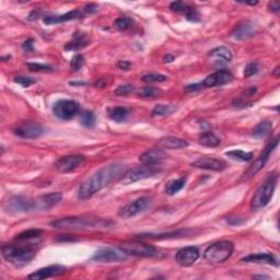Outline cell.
<instances>
[{
	"label": "cell",
	"mask_w": 280,
	"mask_h": 280,
	"mask_svg": "<svg viewBox=\"0 0 280 280\" xmlns=\"http://www.w3.org/2000/svg\"><path fill=\"white\" fill-rule=\"evenodd\" d=\"M125 172L126 168L123 163H112L101 168L81 184L78 189V197L80 199L90 198L97 191L104 188L112 181L121 178Z\"/></svg>",
	"instance_id": "obj_1"
},
{
	"label": "cell",
	"mask_w": 280,
	"mask_h": 280,
	"mask_svg": "<svg viewBox=\"0 0 280 280\" xmlns=\"http://www.w3.org/2000/svg\"><path fill=\"white\" fill-rule=\"evenodd\" d=\"M50 227L57 230H87V229H108L114 224L107 219L96 217H67L50 222Z\"/></svg>",
	"instance_id": "obj_2"
},
{
	"label": "cell",
	"mask_w": 280,
	"mask_h": 280,
	"mask_svg": "<svg viewBox=\"0 0 280 280\" xmlns=\"http://www.w3.org/2000/svg\"><path fill=\"white\" fill-rule=\"evenodd\" d=\"M36 244H9L1 247L2 257L12 265L21 267L27 265L36 255Z\"/></svg>",
	"instance_id": "obj_3"
},
{
	"label": "cell",
	"mask_w": 280,
	"mask_h": 280,
	"mask_svg": "<svg viewBox=\"0 0 280 280\" xmlns=\"http://www.w3.org/2000/svg\"><path fill=\"white\" fill-rule=\"evenodd\" d=\"M277 181V173H272L267 176V179L264 181L262 185L259 186L255 193H254V196L251 200L252 210H259L268 205L274 195L275 188H276Z\"/></svg>",
	"instance_id": "obj_4"
},
{
	"label": "cell",
	"mask_w": 280,
	"mask_h": 280,
	"mask_svg": "<svg viewBox=\"0 0 280 280\" xmlns=\"http://www.w3.org/2000/svg\"><path fill=\"white\" fill-rule=\"evenodd\" d=\"M233 251L234 244L231 241H219L211 244L204 252V258L211 264H220L229 258Z\"/></svg>",
	"instance_id": "obj_5"
},
{
	"label": "cell",
	"mask_w": 280,
	"mask_h": 280,
	"mask_svg": "<svg viewBox=\"0 0 280 280\" xmlns=\"http://www.w3.org/2000/svg\"><path fill=\"white\" fill-rule=\"evenodd\" d=\"M160 172H161V169H160L158 165L142 164L141 167H137L126 171V172L121 176V179H119V183L123 185L133 184L138 182V181L152 178V176L158 175Z\"/></svg>",
	"instance_id": "obj_6"
},
{
	"label": "cell",
	"mask_w": 280,
	"mask_h": 280,
	"mask_svg": "<svg viewBox=\"0 0 280 280\" xmlns=\"http://www.w3.org/2000/svg\"><path fill=\"white\" fill-rule=\"evenodd\" d=\"M119 250L125 252L127 255L137 257H153L157 255V248L138 241H126L119 244Z\"/></svg>",
	"instance_id": "obj_7"
},
{
	"label": "cell",
	"mask_w": 280,
	"mask_h": 280,
	"mask_svg": "<svg viewBox=\"0 0 280 280\" xmlns=\"http://www.w3.org/2000/svg\"><path fill=\"white\" fill-rule=\"evenodd\" d=\"M278 143H279V138L278 137H276L274 140H272V142H269L267 144V147L264 149V151L261 153V155H259V157L255 160V161H254L250 165V168L246 170V172L243 174L241 181H248L250 179H252L254 175L257 174L259 171H261L264 168V165L266 164L269 155H271V153L274 151L275 149H276V147L278 146Z\"/></svg>",
	"instance_id": "obj_8"
},
{
	"label": "cell",
	"mask_w": 280,
	"mask_h": 280,
	"mask_svg": "<svg viewBox=\"0 0 280 280\" xmlns=\"http://www.w3.org/2000/svg\"><path fill=\"white\" fill-rule=\"evenodd\" d=\"M3 209L14 215L34 211V199L24 196H11L3 203Z\"/></svg>",
	"instance_id": "obj_9"
},
{
	"label": "cell",
	"mask_w": 280,
	"mask_h": 280,
	"mask_svg": "<svg viewBox=\"0 0 280 280\" xmlns=\"http://www.w3.org/2000/svg\"><path fill=\"white\" fill-rule=\"evenodd\" d=\"M80 111V106L72 100L57 101L53 106V114L61 121H69L74 118Z\"/></svg>",
	"instance_id": "obj_10"
},
{
	"label": "cell",
	"mask_w": 280,
	"mask_h": 280,
	"mask_svg": "<svg viewBox=\"0 0 280 280\" xmlns=\"http://www.w3.org/2000/svg\"><path fill=\"white\" fill-rule=\"evenodd\" d=\"M13 134L23 139H36L42 136L44 129L35 122H22L13 128Z\"/></svg>",
	"instance_id": "obj_11"
},
{
	"label": "cell",
	"mask_w": 280,
	"mask_h": 280,
	"mask_svg": "<svg viewBox=\"0 0 280 280\" xmlns=\"http://www.w3.org/2000/svg\"><path fill=\"white\" fill-rule=\"evenodd\" d=\"M150 205H151V199L149 197H140L133 203H129L126 206L122 207L118 211V216L124 218V219L135 217L149 208Z\"/></svg>",
	"instance_id": "obj_12"
},
{
	"label": "cell",
	"mask_w": 280,
	"mask_h": 280,
	"mask_svg": "<svg viewBox=\"0 0 280 280\" xmlns=\"http://www.w3.org/2000/svg\"><path fill=\"white\" fill-rule=\"evenodd\" d=\"M86 161V158L81 154L65 155L56 162L55 167L59 173H70L72 171L81 167L82 163Z\"/></svg>",
	"instance_id": "obj_13"
},
{
	"label": "cell",
	"mask_w": 280,
	"mask_h": 280,
	"mask_svg": "<svg viewBox=\"0 0 280 280\" xmlns=\"http://www.w3.org/2000/svg\"><path fill=\"white\" fill-rule=\"evenodd\" d=\"M61 200H63V194L59 191L40 196L34 199V211H47L58 205Z\"/></svg>",
	"instance_id": "obj_14"
},
{
	"label": "cell",
	"mask_w": 280,
	"mask_h": 280,
	"mask_svg": "<svg viewBox=\"0 0 280 280\" xmlns=\"http://www.w3.org/2000/svg\"><path fill=\"white\" fill-rule=\"evenodd\" d=\"M127 254L122 250H114V248H101L95 252L92 256L93 261L100 263H111V262H119L126 259Z\"/></svg>",
	"instance_id": "obj_15"
},
{
	"label": "cell",
	"mask_w": 280,
	"mask_h": 280,
	"mask_svg": "<svg viewBox=\"0 0 280 280\" xmlns=\"http://www.w3.org/2000/svg\"><path fill=\"white\" fill-rule=\"evenodd\" d=\"M199 255L200 253L198 251V248L195 246H187L176 253L175 259L179 265L183 267H188L193 265L197 259L199 258Z\"/></svg>",
	"instance_id": "obj_16"
},
{
	"label": "cell",
	"mask_w": 280,
	"mask_h": 280,
	"mask_svg": "<svg viewBox=\"0 0 280 280\" xmlns=\"http://www.w3.org/2000/svg\"><path fill=\"white\" fill-rule=\"evenodd\" d=\"M208 58L214 66L225 67L232 60V54L230 49H228L225 46H220V47L214 48L209 51Z\"/></svg>",
	"instance_id": "obj_17"
},
{
	"label": "cell",
	"mask_w": 280,
	"mask_h": 280,
	"mask_svg": "<svg viewBox=\"0 0 280 280\" xmlns=\"http://www.w3.org/2000/svg\"><path fill=\"white\" fill-rule=\"evenodd\" d=\"M233 80V76L227 70H218L214 74L208 76L203 81V87L206 88H214V87H220L229 84Z\"/></svg>",
	"instance_id": "obj_18"
},
{
	"label": "cell",
	"mask_w": 280,
	"mask_h": 280,
	"mask_svg": "<svg viewBox=\"0 0 280 280\" xmlns=\"http://www.w3.org/2000/svg\"><path fill=\"white\" fill-rule=\"evenodd\" d=\"M191 167L211 171H222L227 168V164L222 160L214 157H201L191 163Z\"/></svg>",
	"instance_id": "obj_19"
},
{
	"label": "cell",
	"mask_w": 280,
	"mask_h": 280,
	"mask_svg": "<svg viewBox=\"0 0 280 280\" xmlns=\"http://www.w3.org/2000/svg\"><path fill=\"white\" fill-rule=\"evenodd\" d=\"M67 272V268L63 265H50L47 267L41 268L39 271L34 272L33 274H31L30 276L28 277L29 279H33V280H40V279H46V278H50V277H56V276H60Z\"/></svg>",
	"instance_id": "obj_20"
},
{
	"label": "cell",
	"mask_w": 280,
	"mask_h": 280,
	"mask_svg": "<svg viewBox=\"0 0 280 280\" xmlns=\"http://www.w3.org/2000/svg\"><path fill=\"white\" fill-rule=\"evenodd\" d=\"M170 9L172 10V11L181 12V13L185 14L186 19L189 20V21H193V22L200 21V15L198 11H197L194 7L189 6L188 3L183 2V1H175L170 4Z\"/></svg>",
	"instance_id": "obj_21"
},
{
	"label": "cell",
	"mask_w": 280,
	"mask_h": 280,
	"mask_svg": "<svg viewBox=\"0 0 280 280\" xmlns=\"http://www.w3.org/2000/svg\"><path fill=\"white\" fill-rule=\"evenodd\" d=\"M255 33H256L255 24L250 21H244L236 25V27L233 29V31L231 32V36L234 40L242 41L252 38Z\"/></svg>",
	"instance_id": "obj_22"
},
{
	"label": "cell",
	"mask_w": 280,
	"mask_h": 280,
	"mask_svg": "<svg viewBox=\"0 0 280 280\" xmlns=\"http://www.w3.org/2000/svg\"><path fill=\"white\" fill-rule=\"evenodd\" d=\"M165 158L167 153L162 149H150L140 155L139 161L144 165H158Z\"/></svg>",
	"instance_id": "obj_23"
},
{
	"label": "cell",
	"mask_w": 280,
	"mask_h": 280,
	"mask_svg": "<svg viewBox=\"0 0 280 280\" xmlns=\"http://www.w3.org/2000/svg\"><path fill=\"white\" fill-rule=\"evenodd\" d=\"M84 17L81 11L79 10H72L70 12H67L63 15H53V17H44L43 21L45 24H57V23H64L67 21H72V20L81 19Z\"/></svg>",
	"instance_id": "obj_24"
},
{
	"label": "cell",
	"mask_w": 280,
	"mask_h": 280,
	"mask_svg": "<svg viewBox=\"0 0 280 280\" xmlns=\"http://www.w3.org/2000/svg\"><path fill=\"white\" fill-rule=\"evenodd\" d=\"M242 262L245 263H255V264H268V265H276L277 261L271 253H256L251 254L241 259Z\"/></svg>",
	"instance_id": "obj_25"
},
{
	"label": "cell",
	"mask_w": 280,
	"mask_h": 280,
	"mask_svg": "<svg viewBox=\"0 0 280 280\" xmlns=\"http://www.w3.org/2000/svg\"><path fill=\"white\" fill-rule=\"evenodd\" d=\"M158 146L162 149H182L188 147V142L184 139L169 136L160 139L158 141Z\"/></svg>",
	"instance_id": "obj_26"
},
{
	"label": "cell",
	"mask_w": 280,
	"mask_h": 280,
	"mask_svg": "<svg viewBox=\"0 0 280 280\" xmlns=\"http://www.w3.org/2000/svg\"><path fill=\"white\" fill-rule=\"evenodd\" d=\"M87 45H89V39H88L87 34L77 32L74 34V39L70 41L69 43L65 45L66 50H79L81 48L86 47Z\"/></svg>",
	"instance_id": "obj_27"
},
{
	"label": "cell",
	"mask_w": 280,
	"mask_h": 280,
	"mask_svg": "<svg viewBox=\"0 0 280 280\" xmlns=\"http://www.w3.org/2000/svg\"><path fill=\"white\" fill-rule=\"evenodd\" d=\"M273 131V123L269 121H263L254 127L252 131V137L256 139L267 138Z\"/></svg>",
	"instance_id": "obj_28"
},
{
	"label": "cell",
	"mask_w": 280,
	"mask_h": 280,
	"mask_svg": "<svg viewBox=\"0 0 280 280\" xmlns=\"http://www.w3.org/2000/svg\"><path fill=\"white\" fill-rule=\"evenodd\" d=\"M107 114H108V117H110L112 121L116 122V123H122L127 118L128 111L125 107L116 106V107L108 108Z\"/></svg>",
	"instance_id": "obj_29"
},
{
	"label": "cell",
	"mask_w": 280,
	"mask_h": 280,
	"mask_svg": "<svg viewBox=\"0 0 280 280\" xmlns=\"http://www.w3.org/2000/svg\"><path fill=\"white\" fill-rule=\"evenodd\" d=\"M186 183V178H181L178 180H172L165 186V193L168 195L172 196L176 193H179L180 190H182Z\"/></svg>",
	"instance_id": "obj_30"
},
{
	"label": "cell",
	"mask_w": 280,
	"mask_h": 280,
	"mask_svg": "<svg viewBox=\"0 0 280 280\" xmlns=\"http://www.w3.org/2000/svg\"><path fill=\"white\" fill-rule=\"evenodd\" d=\"M199 142L206 147H217L220 144V139L218 138L215 134L210 132H205L201 134Z\"/></svg>",
	"instance_id": "obj_31"
},
{
	"label": "cell",
	"mask_w": 280,
	"mask_h": 280,
	"mask_svg": "<svg viewBox=\"0 0 280 280\" xmlns=\"http://www.w3.org/2000/svg\"><path fill=\"white\" fill-rule=\"evenodd\" d=\"M42 230H39V229H30L28 231H24L21 232L20 234H18L15 236V240L19 241V242H27L30 240H33V238H39L42 234Z\"/></svg>",
	"instance_id": "obj_32"
},
{
	"label": "cell",
	"mask_w": 280,
	"mask_h": 280,
	"mask_svg": "<svg viewBox=\"0 0 280 280\" xmlns=\"http://www.w3.org/2000/svg\"><path fill=\"white\" fill-rule=\"evenodd\" d=\"M226 155L227 157H230L232 159L237 160V161H242V162L250 161V160L253 158L252 152H245V151H242V150H232V151L227 152Z\"/></svg>",
	"instance_id": "obj_33"
},
{
	"label": "cell",
	"mask_w": 280,
	"mask_h": 280,
	"mask_svg": "<svg viewBox=\"0 0 280 280\" xmlns=\"http://www.w3.org/2000/svg\"><path fill=\"white\" fill-rule=\"evenodd\" d=\"M137 94L141 97H146V98H154L158 97L162 94V91L160 89H157L154 87H144L141 88V89L138 90Z\"/></svg>",
	"instance_id": "obj_34"
},
{
	"label": "cell",
	"mask_w": 280,
	"mask_h": 280,
	"mask_svg": "<svg viewBox=\"0 0 280 280\" xmlns=\"http://www.w3.org/2000/svg\"><path fill=\"white\" fill-rule=\"evenodd\" d=\"M176 110V107L173 105H165V104H159L154 106V108L151 112L152 116H165L170 115Z\"/></svg>",
	"instance_id": "obj_35"
},
{
	"label": "cell",
	"mask_w": 280,
	"mask_h": 280,
	"mask_svg": "<svg viewBox=\"0 0 280 280\" xmlns=\"http://www.w3.org/2000/svg\"><path fill=\"white\" fill-rule=\"evenodd\" d=\"M134 20L132 18H128V17H123V18H118L115 20V28L119 31H127L129 29L133 28L134 25Z\"/></svg>",
	"instance_id": "obj_36"
},
{
	"label": "cell",
	"mask_w": 280,
	"mask_h": 280,
	"mask_svg": "<svg viewBox=\"0 0 280 280\" xmlns=\"http://www.w3.org/2000/svg\"><path fill=\"white\" fill-rule=\"evenodd\" d=\"M140 79L142 82H146V84H159V82L167 81L168 78L161 74H148L142 76Z\"/></svg>",
	"instance_id": "obj_37"
},
{
	"label": "cell",
	"mask_w": 280,
	"mask_h": 280,
	"mask_svg": "<svg viewBox=\"0 0 280 280\" xmlns=\"http://www.w3.org/2000/svg\"><path fill=\"white\" fill-rule=\"evenodd\" d=\"M80 122L82 125L88 128H91L95 125V116L92 112H85L81 114L80 116Z\"/></svg>",
	"instance_id": "obj_38"
},
{
	"label": "cell",
	"mask_w": 280,
	"mask_h": 280,
	"mask_svg": "<svg viewBox=\"0 0 280 280\" xmlns=\"http://www.w3.org/2000/svg\"><path fill=\"white\" fill-rule=\"evenodd\" d=\"M84 64H85L84 56L80 55V54H77V55L72 57V59H71V63H70L71 69L74 71L80 70L82 68V66H84Z\"/></svg>",
	"instance_id": "obj_39"
},
{
	"label": "cell",
	"mask_w": 280,
	"mask_h": 280,
	"mask_svg": "<svg viewBox=\"0 0 280 280\" xmlns=\"http://www.w3.org/2000/svg\"><path fill=\"white\" fill-rule=\"evenodd\" d=\"M14 82H17V84L21 85L23 88H29L30 86L34 85L35 82H36V80L33 79V78L18 76V77H14Z\"/></svg>",
	"instance_id": "obj_40"
},
{
	"label": "cell",
	"mask_w": 280,
	"mask_h": 280,
	"mask_svg": "<svg viewBox=\"0 0 280 280\" xmlns=\"http://www.w3.org/2000/svg\"><path fill=\"white\" fill-rule=\"evenodd\" d=\"M28 67L30 71H51L53 68L48 65H42V64H38V63H32V64H28Z\"/></svg>",
	"instance_id": "obj_41"
},
{
	"label": "cell",
	"mask_w": 280,
	"mask_h": 280,
	"mask_svg": "<svg viewBox=\"0 0 280 280\" xmlns=\"http://www.w3.org/2000/svg\"><path fill=\"white\" fill-rule=\"evenodd\" d=\"M258 72V64L257 63H251L248 64L244 69V77L250 78Z\"/></svg>",
	"instance_id": "obj_42"
},
{
	"label": "cell",
	"mask_w": 280,
	"mask_h": 280,
	"mask_svg": "<svg viewBox=\"0 0 280 280\" xmlns=\"http://www.w3.org/2000/svg\"><path fill=\"white\" fill-rule=\"evenodd\" d=\"M134 90V88L132 86H129V85H124V86H119L115 93L117 95H123V96H125V95H128L129 93L133 92Z\"/></svg>",
	"instance_id": "obj_43"
},
{
	"label": "cell",
	"mask_w": 280,
	"mask_h": 280,
	"mask_svg": "<svg viewBox=\"0 0 280 280\" xmlns=\"http://www.w3.org/2000/svg\"><path fill=\"white\" fill-rule=\"evenodd\" d=\"M33 43L34 41L33 40H28L25 41V42L22 44V48L24 51H27V53H30V51H33Z\"/></svg>",
	"instance_id": "obj_44"
},
{
	"label": "cell",
	"mask_w": 280,
	"mask_h": 280,
	"mask_svg": "<svg viewBox=\"0 0 280 280\" xmlns=\"http://www.w3.org/2000/svg\"><path fill=\"white\" fill-rule=\"evenodd\" d=\"M268 8H269V10H271L272 12H275V13H278L280 11V4H279L278 1L269 2Z\"/></svg>",
	"instance_id": "obj_45"
},
{
	"label": "cell",
	"mask_w": 280,
	"mask_h": 280,
	"mask_svg": "<svg viewBox=\"0 0 280 280\" xmlns=\"http://www.w3.org/2000/svg\"><path fill=\"white\" fill-rule=\"evenodd\" d=\"M97 4L95 3H89V4H87V6L85 7V11L88 12V13H94L97 11Z\"/></svg>",
	"instance_id": "obj_46"
},
{
	"label": "cell",
	"mask_w": 280,
	"mask_h": 280,
	"mask_svg": "<svg viewBox=\"0 0 280 280\" xmlns=\"http://www.w3.org/2000/svg\"><path fill=\"white\" fill-rule=\"evenodd\" d=\"M117 67H118V68L123 69V70H127L129 67H131V63H129V61H127V60H121V61H118Z\"/></svg>",
	"instance_id": "obj_47"
},
{
	"label": "cell",
	"mask_w": 280,
	"mask_h": 280,
	"mask_svg": "<svg viewBox=\"0 0 280 280\" xmlns=\"http://www.w3.org/2000/svg\"><path fill=\"white\" fill-rule=\"evenodd\" d=\"M201 88H203V85L199 84V85H190V86H187L185 88L186 91H188V92H191V91H196V90H200Z\"/></svg>",
	"instance_id": "obj_48"
},
{
	"label": "cell",
	"mask_w": 280,
	"mask_h": 280,
	"mask_svg": "<svg viewBox=\"0 0 280 280\" xmlns=\"http://www.w3.org/2000/svg\"><path fill=\"white\" fill-rule=\"evenodd\" d=\"M228 222H229L230 225H232V226H237V225H241V224H243V220H240V219H229L228 220Z\"/></svg>",
	"instance_id": "obj_49"
},
{
	"label": "cell",
	"mask_w": 280,
	"mask_h": 280,
	"mask_svg": "<svg viewBox=\"0 0 280 280\" xmlns=\"http://www.w3.org/2000/svg\"><path fill=\"white\" fill-rule=\"evenodd\" d=\"M173 60H174V56H172V55L164 56V61H165V63H171V61H173Z\"/></svg>",
	"instance_id": "obj_50"
},
{
	"label": "cell",
	"mask_w": 280,
	"mask_h": 280,
	"mask_svg": "<svg viewBox=\"0 0 280 280\" xmlns=\"http://www.w3.org/2000/svg\"><path fill=\"white\" fill-rule=\"evenodd\" d=\"M274 76L275 77H279V67H276V69H275V71H274Z\"/></svg>",
	"instance_id": "obj_51"
},
{
	"label": "cell",
	"mask_w": 280,
	"mask_h": 280,
	"mask_svg": "<svg viewBox=\"0 0 280 280\" xmlns=\"http://www.w3.org/2000/svg\"><path fill=\"white\" fill-rule=\"evenodd\" d=\"M253 278H261L262 279V278H268V277H266V276H254Z\"/></svg>",
	"instance_id": "obj_52"
}]
</instances>
